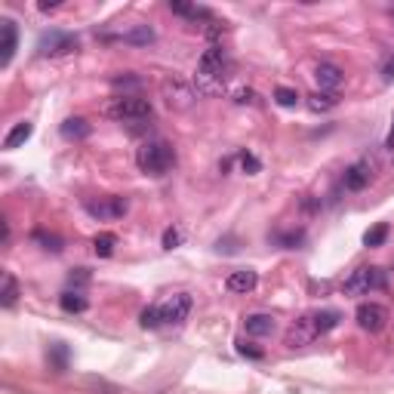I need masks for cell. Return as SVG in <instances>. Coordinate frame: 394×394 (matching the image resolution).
<instances>
[{"mask_svg": "<svg viewBox=\"0 0 394 394\" xmlns=\"http://www.w3.org/2000/svg\"><path fill=\"white\" fill-rule=\"evenodd\" d=\"M105 115L120 120V124H142L151 117V102L142 96H120L105 108Z\"/></svg>", "mask_w": 394, "mask_h": 394, "instance_id": "obj_2", "label": "cell"}, {"mask_svg": "<svg viewBox=\"0 0 394 394\" xmlns=\"http://www.w3.org/2000/svg\"><path fill=\"white\" fill-rule=\"evenodd\" d=\"M259 284V275L252 268H240V271H231L228 280H225V287L231 289V293H252Z\"/></svg>", "mask_w": 394, "mask_h": 394, "instance_id": "obj_11", "label": "cell"}, {"mask_svg": "<svg viewBox=\"0 0 394 394\" xmlns=\"http://www.w3.org/2000/svg\"><path fill=\"white\" fill-rule=\"evenodd\" d=\"M188 312H191V296L188 293H176L161 305L164 324H182L185 317H188Z\"/></svg>", "mask_w": 394, "mask_h": 394, "instance_id": "obj_8", "label": "cell"}, {"mask_svg": "<svg viewBox=\"0 0 394 394\" xmlns=\"http://www.w3.org/2000/svg\"><path fill=\"white\" fill-rule=\"evenodd\" d=\"M90 275H87V268H78V275H71V284H87Z\"/></svg>", "mask_w": 394, "mask_h": 394, "instance_id": "obj_33", "label": "cell"}, {"mask_svg": "<svg viewBox=\"0 0 394 394\" xmlns=\"http://www.w3.org/2000/svg\"><path fill=\"white\" fill-rule=\"evenodd\" d=\"M115 243H117V238L115 234H96V238H92V250H96V256H102V259H108L111 252H115Z\"/></svg>", "mask_w": 394, "mask_h": 394, "instance_id": "obj_20", "label": "cell"}, {"mask_svg": "<svg viewBox=\"0 0 394 394\" xmlns=\"http://www.w3.org/2000/svg\"><path fill=\"white\" fill-rule=\"evenodd\" d=\"M18 299V284L13 275H4V293H0V302H4V308H13Z\"/></svg>", "mask_w": 394, "mask_h": 394, "instance_id": "obj_22", "label": "cell"}, {"mask_svg": "<svg viewBox=\"0 0 394 394\" xmlns=\"http://www.w3.org/2000/svg\"><path fill=\"white\" fill-rule=\"evenodd\" d=\"M31 133H34V124H28V120H22V124H16V127L6 133L4 148H22V145L28 142V139H31Z\"/></svg>", "mask_w": 394, "mask_h": 394, "instance_id": "obj_15", "label": "cell"}, {"mask_svg": "<svg viewBox=\"0 0 394 394\" xmlns=\"http://www.w3.org/2000/svg\"><path fill=\"white\" fill-rule=\"evenodd\" d=\"M275 102H277V105H284V108H296L299 92L289 90V87H277V90H275Z\"/></svg>", "mask_w": 394, "mask_h": 394, "instance_id": "obj_25", "label": "cell"}, {"mask_svg": "<svg viewBox=\"0 0 394 394\" xmlns=\"http://www.w3.org/2000/svg\"><path fill=\"white\" fill-rule=\"evenodd\" d=\"M170 9L176 16H185V18H210V9H203V6H191V4H170Z\"/></svg>", "mask_w": 394, "mask_h": 394, "instance_id": "obj_21", "label": "cell"}, {"mask_svg": "<svg viewBox=\"0 0 394 394\" xmlns=\"http://www.w3.org/2000/svg\"><path fill=\"white\" fill-rule=\"evenodd\" d=\"M62 136L65 139H87L90 136V124L83 117H68L62 124Z\"/></svg>", "mask_w": 394, "mask_h": 394, "instance_id": "obj_16", "label": "cell"}, {"mask_svg": "<svg viewBox=\"0 0 394 394\" xmlns=\"http://www.w3.org/2000/svg\"><path fill=\"white\" fill-rule=\"evenodd\" d=\"M34 240H37V243H43V250H53V252H59V250H62V240L55 238V234H46V231H34Z\"/></svg>", "mask_w": 394, "mask_h": 394, "instance_id": "obj_27", "label": "cell"}, {"mask_svg": "<svg viewBox=\"0 0 394 394\" xmlns=\"http://www.w3.org/2000/svg\"><path fill=\"white\" fill-rule=\"evenodd\" d=\"M238 351L240 354H250V358H262V351L252 348V345H247V342H238Z\"/></svg>", "mask_w": 394, "mask_h": 394, "instance_id": "obj_31", "label": "cell"}, {"mask_svg": "<svg viewBox=\"0 0 394 394\" xmlns=\"http://www.w3.org/2000/svg\"><path fill=\"white\" fill-rule=\"evenodd\" d=\"M385 238H388V225L379 222V225H373V228L363 234V243H367V247H382V243H385Z\"/></svg>", "mask_w": 394, "mask_h": 394, "instance_id": "obj_23", "label": "cell"}, {"mask_svg": "<svg viewBox=\"0 0 394 394\" xmlns=\"http://www.w3.org/2000/svg\"><path fill=\"white\" fill-rule=\"evenodd\" d=\"M385 287V271L382 268H358V271H351L348 280L342 284V289L348 296H363V293H370V289H382Z\"/></svg>", "mask_w": 394, "mask_h": 394, "instance_id": "obj_3", "label": "cell"}, {"mask_svg": "<svg viewBox=\"0 0 394 394\" xmlns=\"http://www.w3.org/2000/svg\"><path fill=\"white\" fill-rule=\"evenodd\" d=\"M240 164H243V170H252V173L259 170V161H256V157H250V154H243V157H240Z\"/></svg>", "mask_w": 394, "mask_h": 394, "instance_id": "obj_32", "label": "cell"}, {"mask_svg": "<svg viewBox=\"0 0 394 394\" xmlns=\"http://www.w3.org/2000/svg\"><path fill=\"white\" fill-rule=\"evenodd\" d=\"M62 308L65 312H71V314H80V312H87V299H83L78 289H68V293H62Z\"/></svg>", "mask_w": 394, "mask_h": 394, "instance_id": "obj_19", "label": "cell"}, {"mask_svg": "<svg viewBox=\"0 0 394 394\" xmlns=\"http://www.w3.org/2000/svg\"><path fill=\"white\" fill-rule=\"evenodd\" d=\"M370 166L367 164H354V166H348V170H345V176H342V185L348 191H363L370 185Z\"/></svg>", "mask_w": 394, "mask_h": 394, "instance_id": "obj_13", "label": "cell"}, {"mask_svg": "<svg viewBox=\"0 0 394 394\" xmlns=\"http://www.w3.org/2000/svg\"><path fill=\"white\" fill-rule=\"evenodd\" d=\"M358 326L361 330H367V333H382L385 330V324H388V312L382 305H376V302H363V305H358Z\"/></svg>", "mask_w": 394, "mask_h": 394, "instance_id": "obj_5", "label": "cell"}, {"mask_svg": "<svg viewBox=\"0 0 394 394\" xmlns=\"http://www.w3.org/2000/svg\"><path fill=\"white\" fill-rule=\"evenodd\" d=\"M87 213L96 215V219H117V215L127 213V201L124 197H105V201H90Z\"/></svg>", "mask_w": 394, "mask_h": 394, "instance_id": "obj_9", "label": "cell"}, {"mask_svg": "<svg viewBox=\"0 0 394 394\" xmlns=\"http://www.w3.org/2000/svg\"><path fill=\"white\" fill-rule=\"evenodd\" d=\"M179 243H182V231H179V228H166V231H164V247H166V250L179 247Z\"/></svg>", "mask_w": 394, "mask_h": 394, "instance_id": "obj_28", "label": "cell"}, {"mask_svg": "<svg viewBox=\"0 0 394 394\" xmlns=\"http://www.w3.org/2000/svg\"><path fill=\"white\" fill-rule=\"evenodd\" d=\"M161 90H164L166 105H170V108H179V111L191 108V105H194V99H197V92H194L191 83H185V80H179V78L164 80V87H161Z\"/></svg>", "mask_w": 394, "mask_h": 394, "instance_id": "obj_4", "label": "cell"}, {"mask_svg": "<svg viewBox=\"0 0 394 394\" xmlns=\"http://www.w3.org/2000/svg\"><path fill=\"white\" fill-rule=\"evenodd\" d=\"M312 339H317V326H314L312 314L299 317V321L287 330V345H289V348H302V345H308Z\"/></svg>", "mask_w": 394, "mask_h": 394, "instance_id": "obj_7", "label": "cell"}, {"mask_svg": "<svg viewBox=\"0 0 394 394\" xmlns=\"http://www.w3.org/2000/svg\"><path fill=\"white\" fill-rule=\"evenodd\" d=\"M314 80H317V87H321V90H336V87H342L345 74H342L339 65L321 62V65L314 68Z\"/></svg>", "mask_w": 394, "mask_h": 394, "instance_id": "obj_12", "label": "cell"}, {"mask_svg": "<svg viewBox=\"0 0 394 394\" xmlns=\"http://www.w3.org/2000/svg\"><path fill=\"white\" fill-rule=\"evenodd\" d=\"M385 148L394 151V120H391V129H388V139H385Z\"/></svg>", "mask_w": 394, "mask_h": 394, "instance_id": "obj_34", "label": "cell"}, {"mask_svg": "<svg viewBox=\"0 0 394 394\" xmlns=\"http://www.w3.org/2000/svg\"><path fill=\"white\" fill-rule=\"evenodd\" d=\"M161 324H164L161 305H151V308H145V312H142V326H145V330H154V326H161Z\"/></svg>", "mask_w": 394, "mask_h": 394, "instance_id": "obj_26", "label": "cell"}, {"mask_svg": "<svg viewBox=\"0 0 394 394\" xmlns=\"http://www.w3.org/2000/svg\"><path fill=\"white\" fill-rule=\"evenodd\" d=\"M0 34H4V41H0V65L6 68V65L13 62L16 46H18V31H16L13 18H4V22H0Z\"/></svg>", "mask_w": 394, "mask_h": 394, "instance_id": "obj_10", "label": "cell"}, {"mask_svg": "<svg viewBox=\"0 0 394 394\" xmlns=\"http://www.w3.org/2000/svg\"><path fill=\"white\" fill-rule=\"evenodd\" d=\"M136 161H139V170H142V173H148V176H164L173 166L176 154H173L170 142H164V139H151V142H145L142 148H139Z\"/></svg>", "mask_w": 394, "mask_h": 394, "instance_id": "obj_1", "label": "cell"}, {"mask_svg": "<svg viewBox=\"0 0 394 394\" xmlns=\"http://www.w3.org/2000/svg\"><path fill=\"white\" fill-rule=\"evenodd\" d=\"M382 80H385V83H394V55H391L385 65H382Z\"/></svg>", "mask_w": 394, "mask_h": 394, "instance_id": "obj_30", "label": "cell"}, {"mask_svg": "<svg viewBox=\"0 0 394 394\" xmlns=\"http://www.w3.org/2000/svg\"><path fill=\"white\" fill-rule=\"evenodd\" d=\"M336 105H339V99L326 96V92H314V96H308V108H312V111H330Z\"/></svg>", "mask_w": 394, "mask_h": 394, "instance_id": "obj_24", "label": "cell"}, {"mask_svg": "<svg viewBox=\"0 0 394 394\" xmlns=\"http://www.w3.org/2000/svg\"><path fill=\"white\" fill-rule=\"evenodd\" d=\"M37 50H41V55H65V53H74V50H78V37H71V34H65V31H50V34L41 37Z\"/></svg>", "mask_w": 394, "mask_h": 394, "instance_id": "obj_6", "label": "cell"}, {"mask_svg": "<svg viewBox=\"0 0 394 394\" xmlns=\"http://www.w3.org/2000/svg\"><path fill=\"white\" fill-rule=\"evenodd\" d=\"M250 336H271L275 333V317L271 314H250L247 321H243Z\"/></svg>", "mask_w": 394, "mask_h": 394, "instance_id": "obj_14", "label": "cell"}, {"mask_svg": "<svg viewBox=\"0 0 394 394\" xmlns=\"http://www.w3.org/2000/svg\"><path fill=\"white\" fill-rule=\"evenodd\" d=\"M312 317H314L317 336H324V333H330V330H336V326H339V312H333V308H326V312H317Z\"/></svg>", "mask_w": 394, "mask_h": 394, "instance_id": "obj_17", "label": "cell"}, {"mask_svg": "<svg viewBox=\"0 0 394 394\" xmlns=\"http://www.w3.org/2000/svg\"><path fill=\"white\" fill-rule=\"evenodd\" d=\"M120 41H124V43H136V46H145V43L154 41V31H151L148 25H136L133 31H124V34H120Z\"/></svg>", "mask_w": 394, "mask_h": 394, "instance_id": "obj_18", "label": "cell"}, {"mask_svg": "<svg viewBox=\"0 0 394 394\" xmlns=\"http://www.w3.org/2000/svg\"><path fill=\"white\" fill-rule=\"evenodd\" d=\"M234 102H240V105H247V102H250V105H252V102H256V92H252V90H238V92H234Z\"/></svg>", "mask_w": 394, "mask_h": 394, "instance_id": "obj_29", "label": "cell"}]
</instances>
